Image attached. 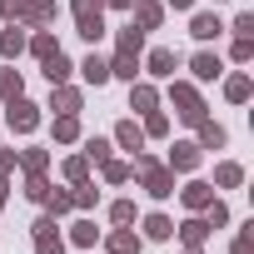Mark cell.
<instances>
[{"label":"cell","instance_id":"6da1fadb","mask_svg":"<svg viewBox=\"0 0 254 254\" xmlns=\"http://www.w3.org/2000/svg\"><path fill=\"white\" fill-rule=\"evenodd\" d=\"M135 175L145 180V190H150L155 199H170V194H175V170H165V165H155V160L140 155V160H135Z\"/></svg>","mask_w":254,"mask_h":254},{"label":"cell","instance_id":"7a4b0ae2","mask_svg":"<svg viewBox=\"0 0 254 254\" xmlns=\"http://www.w3.org/2000/svg\"><path fill=\"white\" fill-rule=\"evenodd\" d=\"M75 20H80V35L90 45L105 35V5H100V0H75Z\"/></svg>","mask_w":254,"mask_h":254},{"label":"cell","instance_id":"3957f363","mask_svg":"<svg viewBox=\"0 0 254 254\" xmlns=\"http://www.w3.org/2000/svg\"><path fill=\"white\" fill-rule=\"evenodd\" d=\"M170 100H175V110H180V120H190V125H199V120H204V105H199V95H194L190 85H180V80H175V90H170Z\"/></svg>","mask_w":254,"mask_h":254},{"label":"cell","instance_id":"277c9868","mask_svg":"<svg viewBox=\"0 0 254 254\" xmlns=\"http://www.w3.org/2000/svg\"><path fill=\"white\" fill-rule=\"evenodd\" d=\"M5 120H10V130H20V135H30L40 125V115H35L30 100H5Z\"/></svg>","mask_w":254,"mask_h":254},{"label":"cell","instance_id":"5b68a950","mask_svg":"<svg viewBox=\"0 0 254 254\" xmlns=\"http://www.w3.org/2000/svg\"><path fill=\"white\" fill-rule=\"evenodd\" d=\"M15 15H20L25 25H50V20H55V5H50V0H30V5H20Z\"/></svg>","mask_w":254,"mask_h":254},{"label":"cell","instance_id":"8992f818","mask_svg":"<svg viewBox=\"0 0 254 254\" xmlns=\"http://www.w3.org/2000/svg\"><path fill=\"white\" fill-rule=\"evenodd\" d=\"M194 165H199V145L194 140H180L170 150V170H194Z\"/></svg>","mask_w":254,"mask_h":254},{"label":"cell","instance_id":"52a82bcc","mask_svg":"<svg viewBox=\"0 0 254 254\" xmlns=\"http://www.w3.org/2000/svg\"><path fill=\"white\" fill-rule=\"evenodd\" d=\"M160 15H165V5H160V0H140L130 25H140V30H155V25H160Z\"/></svg>","mask_w":254,"mask_h":254},{"label":"cell","instance_id":"ba28073f","mask_svg":"<svg viewBox=\"0 0 254 254\" xmlns=\"http://www.w3.org/2000/svg\"><path fill=\"white\" fill-rule=\"evenodd\" d=\"M35 249H40V254H60V234H55V219H40V224H35Z\"/></svg>","mask_w":254,"mask_h":254},{"label":"cell","instance_id":"9c48e42d","mask_svg":"<svg viewBox=\"0 0 254 254\" xmlns=\"http://www.w3.org/2000/svg\"><path fill=\"white\" fill-rule=\"evenodd\" d=\"M55 95H50V105L60 110V115H75L80 110V90H70V85H50Z\"/></svg>","mask_w":254,"mask_h":254},{"label":"cell","instance_id":"30bf717a","mask_svg":"<svg viewBox=\"0 0 254 254\" xmlns=\"http://www.w3.org/2000/svg\"><path fill=\"white\" fill-rule=\"evenodd\" d=\"M190 70H194V80H214V75H219V70H224V65H219V55H209V50H199V55H194V65H190Z\"/></svg>","mask_w":254,"mask_h":254},{"label":"cell","instance_id":"8fae6325","mask_svg":"<svg viewBox=\"0 0 254 254\" xmlns=\"http://www.w3.org/2000/svg\"><path fill=\"white\" fill-rule=\"evenodd\" d=\"M45 80H50V85H65V80H70V60H65L60 50L45 55Z\"/></svg>","mask_w":254,"mask_h":254},{"label":"cell","instance_id":"7c38bea8","mask_svg":"<svg viewBox=\"0 0 254 254\" xmlns=\"http://www.w3.org/2000/svg\"><path fill=\"white\" fill-rule=\"evenodd\" d=\"M180 194H185V204H190V209H199V214H204V204L214 199V185H199V180H194V185H190V190H180Z\"/></svg>","mask_w":254,"mask_h":254},{"label":"cell","instance_id":"4fadbf2b","mask_svg":"<svg viewBox=\"0 0 254 254\" xmlns=\"http://www.w3.org/2000/svg\"><path fill=\"white\" fill-rule=\"evenodd\" d=\"M115 140H120L125 150H140V145H145V130H140V125H135V120H125V125H120V130H115Z\"/></svg>","mask_w":254,"mask_h":254},{"label":"cell","instance_id":"5bb4252c","mask_svg":"<svg viewBox=\"0 0 254 254\" xmlns=\"http://www.w3.org/2000/svg\"><path fill=\"white\" fill-rule=\"evenodd\" d=\"M140 45H145V30L140 25H125L120 30V55H140Z\"/></svg>","mask_w":254,"mask_h":254},{"label":"cell","instance_id":"9a60e30c","mask_svg":"<svg viewBox=\"0 0 254 254\" xmlns=\"http://www.w3.org/2000/svg\"><path fill=\"white\" fill-rule=\"evenodd\" d=\"M199 150H224V130L209 120H199Z\"/></svg>","mask_w":254,"mask_h":254},{"label":"cell","instance_id":"2e32d148","mask_svg":"<svg viewBox=\"0 0 254 254\" xmlns=\"http://www.w3.org/2000/svg\"><path fill=\"white\" fill-rule=\"evenodd\" d=\"M219 30H224V25H219L214 15H194V25H190V35H194V40H214Z\"/></svg>","mask_w":254,"mask_h":254},{"label":"cell","instance_id":"e0dca14e","mask_svg":"<svg viewBox=\"0 0 254 254\" xmlns=\"http://www.w3.org/2000/svg\"><path fill=\"white\" fill-rule=\"evenodd\" d=\"M80 70H85V80H90V85H105V80H110V60H100V55H90Z\"/></svg>","mask_w":254,"mask_h":254},{"label":"cell","instance_id":"ac0fdd59","mask_svg":"<svg viewBox=\"0 0 254 254\" xmlns=\"http://www.w3.org/2000/svg\"><path fill=\"white\" fill-rule=\"evenodd\" d=\"M135 65H140V55H115V60H110V75H120V80L135 85Z\"/></svg>","mask_w":254,"mask_h":254},{"label":"cell","instance_id":"d6986e66","mask_svg":"<svg viewBox=\"0 0 254 254\" xmlns=\"http://www.w3.org/2000/svg\"><path fill=\"white\" fill-rule=\"evenodd\" d=\"M204 234H209L204 219H185V224H180V239H185V244H204Z\"/></svg>","mask_w":254,"mask_h":254},{"label":"cell","instance_id":"ffe728a7","mask_svg":"<svg viewBox=\"0 0 254 254\" xmlns=\"http://www.w3.org/2000/svg\"><path fill=\"white\" fill-rule=\"evenodd\" d=\"M110 249H115V254H140V239H135L130 229H120V234H110Z\"/></svg>","mask_w":254,"mask_h":254},{"label":"cell","instance_id":"44dd1931","mask_svg":"<svg viewBox=\"0 0 254 254\" xmlns=\"http://www.w3.org/2000/svg\"><path fill=\"white\" fill-rule=\"evenodd\" d=\"M0 50H5V55H10V60H15V55H20V50H25V30H15V25H10V30H5V35H0Z\"/></svg>","mask_w":254,"mask_h":254},{"label":"cell","instance_id":"7402d4cb","mask_svg":"<svg viewBox=\"0 0 254 254\" xmlns=\"http://www.w3.org/2000/svg\"><path fill=\"white\" fill-rule=\"evenodd\" d=\"M150 75H175V50H155L150 55Z\"/></svg>","mask_w":254,"mask_h":254},{"label":"cell","instance_id":"603a6c76","mask_svg":"<svg viewBox=\"0 0 254 254\" xmlns=\"http://www.w3.org/2000/svg\"><path fill=\"white\" fill-rule=\"evenodd\" d=\"M224 95H229L234 105H239V100H249V75H229V80H224Z\"/></svg>","mask_w":254,"mask_h":254},{"label":"cell","instance_id":"cb8c5ba5","mask_svg":"<svg viewBox=\"0 0 254 254\" xmlns=\"http://www.w3.org/2000/svg\"><path fill=\"white\" fill-rule=\"evenodd\" d=\"M214 185L234 190V185H244V170H239V165H219V170H214Z\"/></svg>","mask_w":254,"mask_h":254},{"label":"cell","instance_id":"d4e9b609","mask_svg":"<svg viewBox=\"0 0 254 254\" xmlns=\"http://www.w3.org/2000/svg\"><path fill=\"white\" fill-rule=\"evenodd\" d=\"M145 234H150V239H170V234H175V224H170L165 214H150V219H145Z\"/></svg>","mask_w":254,"mask_h":254},{"label":"cell","instance_id":"484cf974","mask_svg":"<svg viewBox=\"0 0 254 254\" xmlns=\"http://www.w3.org/2000/svg\"><path fill=\"white\" fill-rule=\"evenodd\" d=\"M75 135H80V120L75 115H60L55 120V140H75Z\"/></svg>","mask_w":254,"mask_h":254},{"label":"cell","instance_id":"4316f807","mask_svg":"<svg viewBox=\"0 0 254 254\" xmlns=\"http://www.w3.org/2000/svg\"><path fill=\"white\" fill-rule=\"evenodd\" d=\"M0 95H5V100H20V75H15V70H0Z\"/></svg>","mask_w":254,"mask_h":254},{"label":"cell","instance_id":"83f0119b","mask_svg":"<svg viewBox=\"0 0 254 254\" xmlns=\"http://www.w3.org/2000/svg\"><path fill=\"white\" fill-rule=\"evenodd\" d=\"M130 175H135L130 165H120V160H105V180H110V185H125Z\"/></svg>","mask_w":254,"mask_h":254},{"label":"cell","instance_id":"f1b7e54d","mask_svg":"<svg viewBox=\"0 0 254 254\" xmlns=\"http://www.w3.org/2000/svg\"><path fill=\"white\" fill-rule=\"evenodd\" d=\"M25 45H30V50H35V55H40V60H45V55H55V50H60V45H55V35H45V30H40V35H35V40H25Z\"/></svg>","mask_w":254,"mask_h":254},{"label":"cell","instance_id":"f546056e","mask_svg":"<svg viewBox=\"0 0 254 254\" xmlns=\"http://www.w3.org/2000/svg\"><path fill=\"white\" fill-rule=\"evenodd\" d=\"M85 170H90V160H85V155H75V160L65 165V180H70V185H85Z\"/></svg>","mask_w":254,"mask_h":254},{"label":"cell","instance_id":"4dcf8cb0","mask_svg":"<svg viewBox=\"0 0 254 254\" xmlns=\"http://www.w3.org/2000/svg\"><path fill=\"white\" fill-rule=\"evenodd\" d=\"M130 105H135V110H155V90H150V85H135Z\"/></svg>","mask_w":254,"mask_h":254},{"label":"cell","instance_id":"1f68e13d","mask_svg":"<svg viewBox=\"0 0 254 254\" xmlns=\"http://www.w3.org/2000/svg\"><path fill=\"white\" fill-rule=\"evenodd\" d=\"M95 239H100V229H95L90 219H80V224H75V244H95Z\"/></svg>","mask_w":254,"mask_h":254},{"label":"cell","instance_id":"d6a6232c","mask_svg":"<svg viewBox=\"0 0 254 254\" xmlns=\"http://www.w3.org/2000/svg\"><path fill=\"white\" fill-rule=\"evenodd\" d=\"M110 219H115V224H130V219H135V204H130V199H120V204L110 209Z\"/></svg>","mask_w":254,"mask_h":254},{"label":"cell","instance_id":"836d02e7","mask_svg":"<svg viewBox=\"0 0 254 254\" xmlns=\"http://www.w3.org/2000/svg\"><path fill=\"white\" fill-rule=\"evenodd\" d=\"M234 60H239V65H244V60H254V40H249V35H239V40H234Z\"/></svg>","mask_w":254,"mask_h":254},{"label":"cell","instance_id":"e575fe53","mask_svg":"<svg viewBox=\"0 0 254 254\" xmlns=\"http://www.w3.org/2000/svg\"><path fill=\"white\" fill-rule=\"evenodd\" d=\"M85 160H100V165H105V160H110V145H105V140H90V145H85Z\"/></svg>","mask_w":254,"mask_h":254},{"label":"cell","instance_id":"d590c367","mask_svg":"<svg viewBox=\"0 0 254 254\" xmlns=\"http://www.w3.org/2000/svg\"><path fill=\"white\" fill-rule=\"evenodd\" d=\"M20 160H25V170H30V175H40V170H45V150H25Z\"/></svg>","mask_w":254,"mask_h":254},{"label":"cell","instance_id":"8d00e7d4","mask_svg":"<svg viewBox=\"0 0 254 254\" xmlns=\"http://www.w3.org/2000/svg\"><path fill=\"white\" fill-rule=\"evenodd\" d=\"M30 199H40L45 204V194H50V185H45V175H30V190H25Z\"/></svg>","mask_w":254,"mask_h":254},{"label":"cell","instance_id":"74e56055","mask_svg":"<svg viewBox=\"0 0 254 254\" xmlns=\"http://www.w3.org/2000/svg\"><path fill=\"white\" fill-rule=\"evenodd\" d=\"M165 130H170V120H165V115H150V125H145V135H165Z\"/></svg>","mask_w":254,"mask_h":254},{"label":"cell","instance_id":"f35d334b","mask_svg":"<svg viewBox=\"0 0 254 254\" xmlns=\"http://www.w3.org/2000/svg\"><path fill=\"white\" fill-rule=\"evenodd\" d=\"M234 254H254V239H249V229H244V234L234 239Z\"/></svg>","mask_w":254,"mask_h":254},{"label":"cell","instance_id":"ab89813d","mask_svg":"<svg viewBox=\"0 0 254 254\" xmlns=\"http://www.w3.org/2000/svg\"><path fill=\"white\" fill-rule=\"evenodd\" d=\"M10 165H15V155H10V150H0V175H10Z\"/></svg>","mask_w":254,"mask_h":254},{"label":"cell","instance_id":"60d3db41","mask_svg":"<svg viewBox=\"0 0 254 254\" xmlns=\"http://www.w3.org/2000/svg\"><path fill=\"white\" fill-rule=\"evenodd\" d=\"M20 10V0H0V15H15Z\"/></svg>","mask_w":254,"mask_h":254},{"label":"cell","instance_id":"b9f144b4","mask_svg":"<svg viewBox=\"0 0 254 254\" xmlns=\"http://www.w3.org/2000/svg\"><path fill=\"white\" fill-rule=\"evenodd\" d=\"M100 5H115V10H125V5H135V0H100Z\"/></svg>","mask_w":254,"mask_h":254},{"label":"cell","instance_id":"7bdbcfd3","mask_svg":"<svg viewBox=\"0 0 254 254\" xmlns=\"http://www.w3.org/2000/svg\"><path fill=\"white\" fill-rule=\"evenodd\" d=\"M170 5H175V10H190V0H170Z\"/></svg>","mask_w":254,"mask_h":254},{"label":"cell","instance_id":"ee69618b","mask_svg":"<svg viewBox=\"0 0 254 254\" xmlns=\"http://www.w3.org/2000/svg\"><path fill=\"white\" fill-rule=\"evenodd\" d=\"M0 204H5V175H0Z\"/></svg>","mask_w":254,"mask_h":254}]
</instances>
